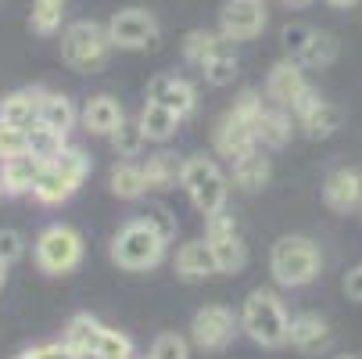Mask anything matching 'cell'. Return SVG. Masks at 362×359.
<instances>
[{
  "mask_svg": "<svg viewBox=\"0 0 362 359\" xmlns=\"http://www.w3.org/2000/svg\"><path fill=\"white\" fill-rule=\"evenodd\" d=\"M216 151H219L223 159H230V166L240 162V159H247L251 151H258L255 126H247V122H240L233 112H226V115L219 119V126H216Z\"/></svg>",
  "mask_w": 362,
  "mask_h": 359,
  "instance_id": "obj_12",
  "label": "cell"
},
{
  "mask_svg": "<svg viewBox=\"0 0 362 359\" xmlns=\"http://www.w3.org/2000/svg\"><path fill=\"white\" fill-rule=\"evenodd\" d=\"M212 255H216V270L219 273H240L244 263H247V248L240 241V234L233 237H223V241H209Z\"/></svg>",
  "mask_w": 362,
  "mask_h": 359,
  "instance_id": "obj_31",
  "label": "cell"
},
{
  "mask_svg": "<svg viewBox=\"0 0 362 359\" xmlns=\"http://www.w3.org/2000/svg\"><path fill=\"white\" fill-rule=\"evenodd\" d=\"M108 187H112V194L122 198V201L144 198V190H147L144 166H136V162H119V166L112 169V176H108Z\"/></svg>",
  "mask_w": 362,
  "mask_h": 359,
  "instance_id": "obj_29",
  "label": "cell"
},
{
  "mask_svg": "<svg viewBox=\"0 0 362 359\" xmlns=\"http://www.w3.org/2000/svg\"><path fill=\"white\" fill-rule=\"evenodd\" d=\"M40 101H43V90L40 86L11 90V93L0 97V119L18 126V130H33L40 122Z\"/></svg>",
  "mask_w": 362,
  "mask_h": 359,
  "instance_id": "obj_18",
  "label": "cell"
},
{
  "mask_svg": "<svg viewBox=\"0 0 362 359\" xmlns=\"http://www.w3.org/2000/svg\"><path fill=\"white\" fill-rule=\"evenodd\" d=\"M358 209H362V205H358Z\"/></svg>",
  "mask_w": 362,
  "mask_h": 359,
  "instance_id": "obj_52",
  "label": "cell"
},
{
  "mask_svg": "<svg viewBox=\"0 0 362 359\" xmlns=\"http://www.w3.org/2000/svg\"><path fill=\"white\" fill-rule=\"evenodd\" d=\"M237 327L240 320L233 317V309H226V305H201L190 320V341L204 352H219L233 341Z\"/></svg>",
  "mask_w": 362,
  "mask_h": 359,
  "instance_id": "obj_9",
  "label": "cell"
},
{
  "mask_svg": "<svg viewBox=\"0 0 362 359\" xmlns=\"http://www.w3.org/2000/svg\"><path fill=\"white\" fill-rule=\"evenodd\" d=\"M291 62H298L301 69H327V65L337 62V40L330 33H316L313 40H308V47Z\"/></svg>",
  "mask_w": 362,
  "mask_h": 359,
  "instance_id": "obj_30",
  "label": "cell"
},
{
  "mask_svg": "<svg viewBox=\"0 0 362 359\" xmlns=\"http://www.w3.org/2000/svg\"><path fill=\"white\" fill-rule=\"evenodd\" d=\"M147 359H190V345H187V338H180V334L169 331V334L154 338Z\"/></svg>",
  "mask_w": 362,
  "mask_h": 359,
  "instance_id": "obj_35",
  "label": "cell"
},
{
  "mask_svg": "<svg viewBox=\"0 0 362 359\" xmlns=\"http://www.w3.org/2000/svg\"><path fill=\"white\" fill-rule=\"evenodd\" d=\"M25 255V237L18 230H0V263H18Z\"/></svg>",
  "mask_w": 362,
  "mask_h": 359,
  "instance_id": "obj_41",
  "label": "cell"
},
{
  "mask_svg": "<svg viewBox=\"0 0 362 359\" xmlns=\"http://www.w3.org/2000/svg\"><path fill=\"white\" fill-rule=\"evenodd\" d=\"M204 72V79H209L212 86H230L233 83V76H237V55H233V47H226V50H219V55L201 69Z\"/></svg>",
  "mask_w": 362,
  "mask_h": 359,
  "instance_id": "obj_33",
  "label": "cell"
},
{
  "mask_svg": "<svg viewBox=\"0 0 362 359\" xmlns=\"http://www.w3.org/2000/svg\"><path fill=\"white\" fill-rule=\"evenodd\" d=\"M327 4H334V8H355L358 0H327Z\"/></svg>",
  "mask_w": 362,
  "mask_h": 359,
  "instance_id": "obj_44",
  "label": "cell"
},
{
  "mask_svg": "<svg viewBox=\"0 0 362 359\" xmlns=\"http://www.w3.org/2000/svg\"><path fill=\"white\" fill-rule=\"evenodd\" d=\"M165 244L158 234H154L140 216L129 220L126 227H119V234L112 237V263L119 270H129V273H144V270H154L162 259H165Z\"/></svg>",
  "mask_w": 362,
  "mask_h": 359,
  "instance_id": "obj_3",
  "label": "cell"
},
{
  "mask_svg": "<svg viewBox=\"0 0 362 359\" xmlns=\"http://www.w3.org/2000/svg\"><path fill=\"white\" fill-rule=\"evenodd\" d=\"M269 159L262 155V151H251L247 159H240V162H233V183L240 187V190H262L266 183H269Z\"/></svg>",
  "mask_w": 362,
  "mask_h": 359,
  "instance_id": "obj_26",
  "label": "cell"
},
{
  "mask_svg": "<svg viewBox=\"0 0 362 359\" xmlns=\"http://www.w3.org/2000/svg\"><path fill=\"white\" fill-rule=\"evenodd\" d=\"M230 47V40L219 33H209V29H194V33H187V40H183V58L190 62V65H197V69H204L209 65L219 50H226Z\"/></svg>",
  "mask_w": 362,
  "mask_h": 359,
  "instance_id": "obj_23",
  "label": "cell"
},
{
  "mask_svg": "<svg viewBox=\"0 0 362 359\" xmlns=\"http://www.w3.org/2000/svg\"><path fill=\"white\" fill-rule=\"evenodd\" d=\"M29 359H76V352L65 345V341H50V345H36L25 352Z\"/></svg>",
  "mask_w": 362,
  "mask_h": 359,
  "instance_id": "obj_42",
  "label": "cell"
},
{
  "mask_svg": "<svg viewBox=\"0 0 362 359\" xmlns=\"http://www.w3.org/2000/svg\"><path fill=\"white\" fill-rule=\"evenodd\" d=\"M337 359H362V355H351V352H344V355H337Z\"/></svg>",
  "mask_w": 362,
  "mask_h": 359,
  "instance_id": "obj_49",
  "label": "cell"
},
{
  "mask_svg": "<svg viewBox=\"0 0 362 359\" xmlns=\"http://www.w3.org/2000/svg\"><path fill=\"white\" fill-rule=\"evenodd\" d=\"M341 122H344V112H341L337 105H330V101H323V97H320L305 115H298V126L305 130L308 140H327V137H334V133L341 130Z\"/></svg>",
  "mask_w": 362,
  "mask_h": 359,
  "instance_id": "obj_20",
  "label": "cell"
},
{
  "mask_svg": "<svg viewBox=\"0 0 362 359\" xmlns=\"http://www.w3.org/2000/svg\"><path fill=\"white\" fill-rule=\"evenodd\" d=\"M233 234H237V220L226 209L204 216V241H223V237H233Z\"/></svg>",
  "mask_w": 362,
  "mask_h": 359,
  "instance_id": "obj_39",
  "label": "cell"
},
{
  "mask_svg": "<svg viewBox=\"0 0 362 359\" xmlns=\"http://www.w3.org/2000/svg\"><path fill=\"white\" fill-rule=\"evenodd\" d=\"M86 176H90L86 151L83 147H65L54 162L43 166V173H40V180L33 187V198L40 205H62V201H69L83 187Z\"/></svg>",
  "mask_w": 362,
  "mask_h": 359,
  "instance_id": "obj_4",
  "label": "cell"
},
{
  "mask_svg": "<svg viewBox=\"0 0 362 359\" xmlns=\"http://www.w3.org/2000/svg\"><path fill=\"white\" fill-rule=\"evenodd\" d=\"M330 341H334V331L320 313H301L291 320V345L301 355H323L330 348Z\"/></svg>",
  "mask_w": 362,
  "mask_h": 359,
  "instance_id": "obj_16",
  "label": "cell"
},
{
  "mask_svg": "<svg viewBox=\"0 0 362 359\" xmlns=\"http://www.w3.org/2000/svg\"><path fill=\"white\" fill-rule=\"evenodd\" d=\"M22 151H29V144H25V130H18V126H11V122L0 119V162L22 155Z\"/></svg>",
  "mask_w": 362,
  "mask_h": 359,
  "instance_id": "obj_38",
  "label": "cell"
},
{
  "mask_svg": "<svg viewBox=\"0 0 362 359\" xmlns=\"http://www.w3.org/2000/svg\"><path fill=\"white\" fill-rule=\"evenodd\" d=\"M112 55V36L108 25L97 22H72L62 33V62L76 72H100Z\"/></svg>",
  "mask_w": 362,
  "mask_h": 359,
  "instance_id": "obj_5",
  "label": "cell"
},
{
  "mask_svg": "<svg viewBox=\"0 0 362 359\" xmlns=\"http://www.w3.org/2000/svg\"><path fill=\"white\" fill-rule=\"evenodd\" d=\"M308 90V79H305V69L298 65V62H276L273 69H269V79H266V93H269V101L276 108H294L298 105V97Z\"/></svg>",
  "mask_w": 362,
  "mask_h": 359,
  "instance_id": "obj_11",
  "label": "cell"
},
{
  "mask_svg": "<svg viewBox=\"0 0 362 359\" xmlns=\"http://www.w3.org/2000/svg\"><path fill=\"white\" fill-rule=\"evenodd\" d=\"M344 295L355 298V302H362V266H355V270L344 277Z\"/></svg>",
  "mask_w": 362,
  "mask_h": 359,
  "instance_id": "obj_43",
  "label": "cell"
},
{
  "mask_svg": "<svg viewBox=\"0 0 362 359\" xmlns=\"http://www.w3.org/2000/svg\"><path fill=\"white\" fill-rule=\"evenodd\" d=\"M216 255L209 248V241H187L176 251V277L183 280H209L216 277Z\"/></svg>",
  "mask_w": 362,
  "mask_h": 359,
  "instance_id": "obj_19",
  "label": "cell"
},
{
  "mask_svg": "<svg viewBox=\"0 0 362 359\" xmlns=\"http://www.w3.org/2000/svg\"><path fill=\"white\" fill-rule=\"evenodd\" d=\"M40 173H43V162L33 159L29 151H22V155H15V159H4L0 162V190H4L8 198L33 194Z\"/></svg>",
  "mask_w": 362,
  "mask_h": 359,
  "instance_id": "obj_17",
  "label": "cell"
},
{
  "mask_svg": "<svg viewBox=\"0 0 362 359\" xmlns=\"http://www.w3.org/2000/svg\"><path fill=\"white\" fill-rule=\"evenodd\" d=\"M8 284V263H0V287Z\"/></svg>",
  "mask_w": 362,
  "mask_h": 359,
  "instance_id": "obj_46",
  "label": "cell"
},
{
  "mask_svg": "<svg viewBox=\"0 0 362 359\" xmlns=\"http://www.w3.org/2000/svg\"><path fill=\"white\" fill-rule=\"evenodd\" d=\"M255 137H258V147H284L291 144L294 137V119L287 108H266L255 122Z\"/></svg>",
  "mask_w": 362,
  "mask_h": 359,
  "instance_id": "obj_21",
  "label": "cell"
},
{
  "mask_svg": "<svg viewBox=\"0 0 362 359\" xmlns=\"http://www.w3.org/2000/svg\"><path fill=\"white\" fill-rule=\"evenodd\" d=\"M33 4H54V8H65V0H33Z\"/></svg>",
  "mask_w": 362,
  "mask_h": 359,
  "instance_id": "obj_47",
  "label": "cell"
},
{
  "mask_svg": "<svg viewBox=\"0 0 362 359\" xmlns=\"http://www.w3.org/2000/svg\"><path fill=\"white\" fill-rule=\"evenodd\" d=\"M284 4H287V8H308L313 0H284Z\"/></svg>",
  "mask_w": 362,
  "mask_h": 359,
  "instance_id": "obj_45",
  "label": "cell"
},
{
  "mask_svg": "<svg viewBox=\"0 0 362 359\" xmlns=\"http://www.w3.org/2000/svg\"><path fill=\"white\" fill-rule=\"evenodd\" d=\"M136 122H140V130L147 133V140H158V144H162V140H169V137L180 130L183 119H180L176 112H169L165 105H158V101H147Z\"/></svg>",
  "mask_w": 362,
  "mask_h": 359,
  "instance_id": "obj_24",
  "label": "cell"
},
{
  "mask_svg": "<svg viewBox=\"0 0 362 359\" xmlns=\"http://www.w3.org/2000/svg\"><path fill=\"white\" fill-rule=\"evenodd\" d=\"M269 15H266V0H226L223 15H219V29L230 43L237 40H255L266 29Z\"/></svg>",
  "mask_w": 362,
  "mask_h": 359,
  "instance_id": "obj_10",
  "label": "cell"
},
{
  "mask_svg": "<svg viewBox=\"0 0 362 359\" xmlns=\"http://www.w3.org/2000/svg\"><path fill=\"white\" fill-rule=\"evenodd\" d=\"M97 355H105V359H136L133 355V341L122 331H112V327H105V334H100Z\"/></svg>",
  "mask_w": 362,
  "mask_h": 359,
  "instance_id": "obj_36",
  "label": "cell"
},
{
  "mask_svg": "<svg viewBox=\"0 0 362 359\" xmlns=\"http://www.w3.org/2000/svg\"><path fill=\"white\" fill-rule=\"evenodd\" d=\"M140 220H144L154 234H158L162 241H173V237H176V216L165 209V205H158V201L147 205V209L140 212Z\"/></svg>",
  "mask_w": 362,
  "mask_h": 359,
  "instance_id": "obj_34",
  "label": "cell"
},
{
  "mask_svg": "<svg viewBox=\"0 0 362 359\" xmlns=\"http://www.w3.org/2000/svg\"><path fill=\"white\" fill-rule=\"evenodd\" d=\"M76 359H105V355H97V352H83V355H76Z\"/></svg>",
  "mask_w": 362,
  "mask_h": 359,
  "instance_id": "obj_48",
  "label": "cell"
},
{
  "mask_svg": "<svg viewBox=\"0 0 362 359\" xmlns=\"http://www.w3.org/2000/svg\"><path fill=\"white\" fill-rule=\"evenodd\" d=\"M79 263H83V237H79V230H72L65 223H54V227H47L36 237V266L47 277H65Z\"/></svg>",
  "mask_w": 362,
  "mask_h": 359,
  "instance_id": "obj_7",
  "label": "cell"
},
{
  "mask_svg": "<svg viewBox=\"0 0 362 359\" xmlns=\"http://www.w3.org/2000/svg\"><path fill=\"white\" fill-rule=\"evenodd\" d=\"M108 36H112V47H122V50H144V47H154L162 36V25L151 11L144 8H122L119 15H112L108 22Z\"/></svg>",
  "mask_w": 362,
  "mask_h": 359,
  "instance_id": "obj_8",
  "label": "cell"
},
{
  "mask_svg": "<svg viewBox=\"0 0 362 359\" xmlns=\"http://www.w3.org/2000/svg\"><path fill=\"white\" fill-rule=\"evenodd\" d=\"M0 198H4V190H0Z\"/></svg>",
  "mask_w": 362,
  "mask_h": 359,
  "instance_id": "obj_51",
  "label": "cell"
},
{
  "mask_svg": "<svg viewBox=\"0 0 362 359\" xmlns=\"http://www.w3.org/2000/svg\"><path fill=\"white\" fill-rule=\"evenodd\" d=\"M316 36V29L313 25H305V22H291L287 29H284V47L291 50V58H298L301 50L308 47V40Z\"/></svg>",
  "mask_w": 362,
  "mask_h": 359,
  "instance_id": "obj_40",
  "label": "cell"
},
{
  "mask_svg": "<svg viewBox=\"0 0 362 359\" xmlns=\"http://www.w3.org/2000/svg\"><path fill=\"white\" fill-rule=\"evenodd\" d=\"M240 331L262 348H284L291 341V317L276 291L258 287L244 298L240 309Z\"/></svg>",
  "mask_w": 362,
  "mask_h": 359,
  "instance_id": "obj_1",
  "label": "cell"
},
{
  "mask_svg": "<svg viewBox=\"0 0 362 359\" xmlns=\"http://www.w3.org/2000/svg\"><path fill=\"white\" fill-rule=\"evenodd\" d=\"M180 169H183V162H176V155H169V151L147 155V162H144L147 190H169V187L180 180Z\"/></svg>",
  "mask_w": 362,
  "mask_h": 359,
  "instance_id": "obj_28",
  "label": "cell"
},
{
  "mask_svg": "<svg viewBox=\"0 0 362 359\" xmlns=\"http://www.w3.org/2000/svg\"><path fill=\"white\" fill-rule=\"evenodd\" d=\"M269 270H273V280L280 287H305L313 284L323 270V255H320V244L305 234H287L273 244L269 251Z\"/></svg>",
  "mask_w": 362,
  "mask_h": 359,
  "instance_id": "obj_2",
  "label": "cell"
},
{
  "mask_svg": "<svg viewBox=\"0 0 362 359\" xmlns=\"http://www.w3.org/2000/svg\"><path fill=\"white\" fill-rule=\"evenodd\" d=\"M180 187L187 190V198L197 205L204 216H212V212H223V209H226L230 180H226V173H223L212 159H204V155L187 159L183 169H180Z\"/></svg>",
  "mask_w": 362,
  "mask_h": 359,
  "instance_id": "obj_6",
  "label": "cell"
},
{
  "mask_svg": "<svg viewBox=\"0 0 362 359\" xmlns=\"http://www.w3.org/2000/svg\"><path fill=\"white\" fill-rule=\"evenodd\" d=\"M25 144H29V155L40 159L43 166H47V162H54L62 151L69 147V144H65V133L50 130V126H43V122H36L33 130H25Z\"/></svg>",
  "mask_w": 362,
  "mask_h": 359,
  "instance_id": "obj_27",
  "label": "cell"
},
{
  "mask_svg": "<svg viewBox=\"0 0 362 359\" xmlns=\"http://www.w3.org/2000/svg\"><path fill=\"white\" fill-rule=\"evenodd\" d=\"M100 334H105V324H100L97 317H90V313H76V317L69 320L62 341H65L76 355H83V352H97Z\"/></svg>",
  "mask_w": 362,
  "mask_h": 359,
  "instance_id": "obj_22",
  "label": "cell"
},
{
  "mask_svg": "<svg viewBox=\"0 0 362 359\" xmlns=\"http://www.w3.org/2000/svg\"><path fill=\"white\" fill-rule=\"evenodd\" d=\"M15 359H29V355H25V352H18V355H15Z\"/></svg>",
  "mask_w": 362,
  "mask_h": 359,
  "instance_id": "obj_50",
  "label": "cell"
},
{
  "mask_svg": "<svg viewBox=\"0 0 362 359\" xmlns=\"http://www.w3.org/2000/svg\"><path fill=\"white\" fill-rule=\"evenodd\" d=\"M79 122L93 137H112L126 122V112H122V105H119L112 93H93L86 105H83V112H79Z\"/></svg>",
  "mask_w": 362,
  "mask_h": 359,
  "instance_id": "obj_15",
  "label": "cell"
},
{
  "mask_svg": "<svg viewBox=\"0 0 362 359\" xmlns=\"http://www.w3.org/2000/svg\"><path fill=\"white\" fill-rule=\"evenodd\" d=\"M147 101H158V105H165L180 119H187L197 108V90L180 76H154L151 86H147Z\"/></svg>",
  "mask_w": 362,
  "mask_h": 359,
  "instance_id": "obj_14",
  "label": "cell"
},
{
  "mask_svg": "<svg viewBox=\"0 0 362 359\" xmlns=\"http://www.w3.org/2000/svg\"><path fill=\"white\" fill-rule=\"evenodd\" d=\"M76 108H72V101L65 93H50L43 90V101H40V122L50 126V130H58V133H69L76 126Z\"/></svg>",
  "mask_w": 362,
  "mask_h": 359,
  "instance_id": "obj_25",
  "label": "cell"
},
{
  "mask_svg": "<svg viewBox=\"0 0 362 359\" xmlns=\"http://www.w3.org/2000/svg\"><path fill=\"white\" fill-rule=\"evenodd\" d=\"M323 201H327L330 212H341V216L358 209V205H362V173L348 169V166L334 169L327 176V183H323Z\"/></svg>",
  "mask_w": 362,
  "mask_h": 359,
  "instance_id": "obj_13",
  "label": "cell"
},
{
  "mask_svg": "<svg viewBox=\"0 0 362 359\" xmlns=\"http://www.w3.org/2000/svg\"><path fill=\"white\" fill-rule=\"evenodd\" d=\"M62 11H65V8H54V4H33V15H29L33 33L54 36V33L62 29Z\"/></svg>",
  "mask_w": 362,
  "mask_h": 359,
  "instance_id": "obj_37",
  "label": "cell"
},
{
  "mask_svg": "<svg viewBox=\"0 0 362 359\" xmlns=\"http://www.w3.org/2000/svg\"><path fill=\"white\" fill-rule=\"evenodd\" d=\"M112 147H115V155L119 159H136L144 155V147H147V133L140 130V122H122L115 133H112Z\"/></svg>",
  "mask_w": 362,
  "mask_h": 359,
  "instance_id": "obj_32",
  "label": "cell"
}]
</instances>
